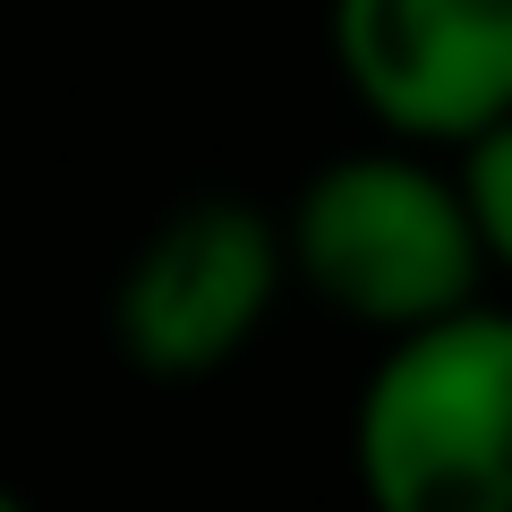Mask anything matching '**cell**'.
Instances as JSON below:
<instances>
[{"label":"cell","instance_id":"obj_1","mask_svg":"<svg viewBox=\"0 0 512 512\" xmlns=\"http://www.w3.org/2000/svg\"><path fill=\"white\" fill-rule=\"evenodd\" d=\"M367 512H512V308L393 333L350 419Z\"/></svg>","mask_w":512,"mask_h":512},{"label":"cell","instance_id":"obj_2","mask_svg":"<svg viewBox=\"0 0 512 512\" xmlns=\"http://www.w3.org/2000/svg\"><path fill=\"white\" fill-rule=\"evenodd\" d=\"M282 265L350 325L410 333L470 308L487 248L461 188L419 154H342L299 188L282 222Z\"/></svg>","mask_w":512,"mask_h":512},{"label":"cell","instance_id":"obj_3","mask_svg":"<svg viewBox=\"0 0 512 512\" xmlns=\"http://www.w3.org/2000/svg\"><path fill=\"white\" fill-rule=\"evenodd\" d=\"M282 274V231L248 197H197L128 256L111 291V342L146 376H214L256 342Z\"/></svg>","mask_w":512,"mask_h":512},{"label":"cell","instance_id":"obj_4","mask_svg":"<svg viewBox=\"0 0 512 512\" xmlns=\"http://www.w3.org/2000/svg\"><path fill=\"white\" fill-rule=\"evenodd\" d=\"M333 69L393 137L461 146L512 111V0H333Z\"/></svg>","mask_w":512,"mask_h":512},{"label":"cell","instance_id":"obj_5","mask_svg":"<svg viewBox=\"0 0 512 512\" xmlns=\"http://www.w3.org/2000/svg\"><path fill=\"white\" fill-rule=\"evenodd\" d=\"M461 205H470V231L487 248V265L512 274V111L487 120L478 137H461V171H453Z\"/></svg>","mask_w":512,"mask_h":512},{"label":"cell","instance_id":"obj_6","mask_svg":"<svg viewBox=\"0 0 512 512\" xmlns=\"http://www.w3.org/2000/svg\"><path fill=\"white\" fill-rule=\"evenodd\" d=\"M0 512H26V504H18V495H9V487H0Z\"/></svg>","mask_w":512,"mask_h":512}]
</instances>
